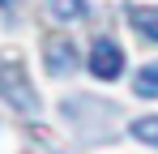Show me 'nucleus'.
I'll use <instances>...</instances> for the list:
<instances>
[{
	"instance_id": "4",
	"label": "nucleus",
	"mask_w": 158,
	"mask_h": 154,
	"mask_svg": "<svg viewBox=\"0 0 158 154\" xmlns=\"http://www.w3.org/2000/svg\"><path fill=\"white\" fill-rule=\"evenodd\" d=\"M47 60H52V73H69L73 69V47L60 43V39H52L47 43Z\"/></svg>"
},
{
	"instance_id": "1",
	"label": "nucleus",
	"mask_w": 158,
	"mask_h": 154,
	"mask_svg": "<svg viewBox=\"0 0 158 154\" xmlns=\"http://www.w3.org/2000/svg\"><path fill=\"white\" fill-rule=\"evenodd\" d=\"M0 94L13 103V107H22V111H39V103H34V90H30V81H26V73L13 64V60H4L0 64Z\"/></svg>"
},
{
	"instance_id": "6",
	"label": "nucleus",
	"mask_w": 158,
	"mask_h": 154,
	"mask_svg": "<svg viewBox=\"0 0 158 154\" xmlns=\"http://www.w3.org/2000/svg\"><path fill=\"white\" fill-rule=\"evenodd\" d=\"M137 141H145V146H154L158 150V116H141V120H132V128H128Z\"/></svg>"
},
{
	"instance_id": "5",
	"label": "nucleus",
	"mask_w": 158,
	"mask_h": 154,
	"mask_svg": "<svg viewBox=\"0 0 158 154\" xmlns=\"http://www.w3.org/2000/svg\"><path fill=\"white\" fill-rule=\"evenodd\" d=\"M132 90H137L141 99H154V94H158V64H145L141 73L132 77Z\"/></svg>"
},
{
	"instance_id": "3",
	"label": "nucleus",
	"mask_w": 158,
	"mask_h": 154,
	"mask_svg": "<svg viewBox=\"0 0 158 154\" xmlns=\"http://www.w3.org/2000/svg\"><path fill=\"white\" fill-rule=\"evenodd\" d=\"M128 22H132V30H141L145 39L158 43V4H132V9H128Z\"/></svg>"
},
{
	"instance_id": "2",
	"label": "nucleus",
	"mask_w": 158,
	"mask_h": 154,
	"mask_svg": "<svg viewBox=\"0 0 158 154\" xmlns=\"http://www.w3.org/2000/svg\"><path fill=\"white\" fill-rule=\"evenodd\" d=\"M90 73L103 77V81H115L124 73V51L115 47L111 39H94V47H90Z\"/></svg>"
},
{
	"instance_id": "7",
	"label": "nucleus",
	"mask_w": 158,
	"mask_h": 154,
	"mask_svg": "<svg viewBox=\"0 0 158 154\" xmlns=\"http://www.w3.org/2000/svg\"><path fill=\"white\" fill-rule=\"evenodd\" d=\"M47 13L60 17V22H73V17L85 13V0H47Z\"/></svg>"
},
{
	"instance_id": "8",
	"label": "nucleus",
	"mask_w": 158,
	"mask_h": 154,
	"mask_svg": "<svg viewBox=\"0 0 158 154\" xmlns=\"http://www.w3.org/2000/svg\"><path fill=\"white\" fill-rule=\"evenodd\" d=\"M13 4H17V0H0V9H13Z\"/></svg>"
}]
</instances>
